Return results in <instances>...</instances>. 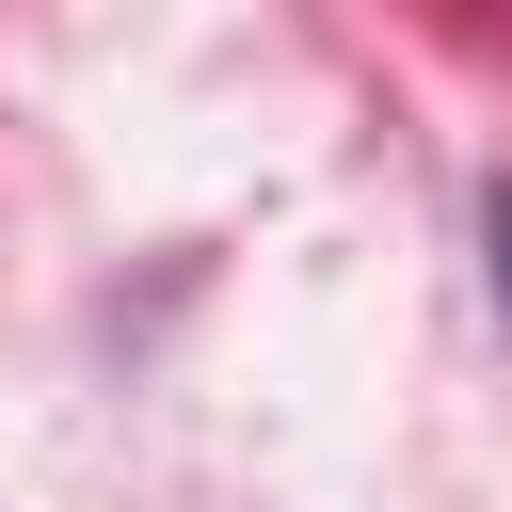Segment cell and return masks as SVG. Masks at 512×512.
I'll return each mask as SVG.
<instances>
[{
	"mask_svg": "<svg viewBox=\"0 0 512 512\" xmlns=\"http://www.w3.org/2000/svg\"><path fill=\"white\" fill-rule=\"evenodd\" d=\"M496 272H512V192H496Z\"/></svg>",
	"mask_w": 512,
	"mask_h": 512,
	"instance_id": "1",
	"label": "cell"
}]
</instances>
